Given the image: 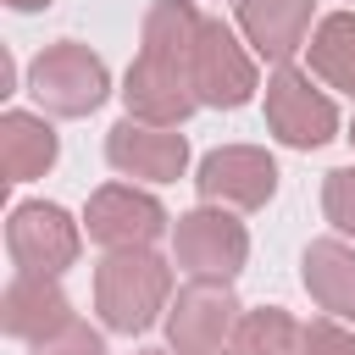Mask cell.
Masks as SVG:
<instances>
[{"mask_svg":"<svg viewBox=\"0 0 355 355\" xmlns=\"http://www.w3.org/2000/svg\"><path fill=\"white\" fill-rule=\"evenodd\" d=\"M172 305V266L155 250H111L94 266V311L105 333H150L166 322Z\"/></svg>","mask_w":355,"mask_h":355,"instance_id":"6da1fadb","label":"cell"},{"mask_svg":"<svg viewBox=\"0 0 355 355\" xmlns=\"http://www.w3.org/2000/svg\"><path fill=\"white\" fill-rule=\"evenodd\" d=\"M28 94L44 116H89L111 100V67L78 44V39H55L28 61Z\"/></svg>","mask_w":355,"mask_h":355,"instance_id":"7a4b0ae2","label":"cell"},{"mask_svg":"<svg viewBox=\"0 0 355 355\" xmlns=\"http://www.w3.org/2000/svg\"><path fill=\"white\" fill-rule=\"evenodd\" d=\"M239 294L233 283H216V277H189L172 305H166V349L172 355H222L233 349V333H239Z\"/></svg>","mask_w":355,"mask_h":355,"instance_id":"3957f363","label":"cell"},{"mask_svg":"<svg viewBox=\"0 0 355 355\" xmlns=\"http://www.w3.org/2000/svg\"><path fill=\"white\" fill-rule=\"evenodd\" d=\"M189 83H194V100L211 111H239L244 100H255L261 72H255V50L244 44V33L227 28L222 17H205V33L189 55Z\"/></svg>","mask_w":355,"mask_h":355,"instance_id":"277c9868","label":"cell"},{"mask_svg":"<svg viewBox=\"0 0 355 355\" xmlns=\"http://www.w3.org/2000/svg\"><path fill=\"white\" fill-rule=\"evenodd\" d=\"M83 250V222H72V211H61L55 200H22L6 216V255L17 272L33 277H61L67 266H78Z\"/></svg>","mask_w":355,"mask_h":355,"instance_id":"5b68a950","label":"cell"},{"mask_svg":"<svg viewBox=\"0 0 355 355\" xmlns=\"http://www.w3.org/2000/svg\"><path fill=\"white\" fill-rule=\"evenodd\" d=\"M266 133L288 150H322L338 139V105L300 67H272L266 78Z\"/></svg>","mask_w":355,"mask_h":355,"instance_id":"8992f818","label":"cell"},{"mask_svg":"<svg viewBox=\"0 0 355 355\" xmlns=\"http://www.w3.org/2000/svg\"><path fill=\"white\" fill-rule=\"evenodd\" d=\"M172 255L189 277L233 283L250 261V227L222 205H194L172 222Z\"/></svg>","mask_w":355,"mask_h":355,"instance_id":"52a82bcc","label":"cell"},{"mask_svg":"<svg viewBox=\"0 0 355 355\" xmlns=\"http://www.w3.org/2000/svg\"><path fill=\"white\" fill-rule=\"evenodd\" d=\"M194 189H200V205L261 211V205H272V194H277V161H272L261 144H216L211 155H200Z\"/></svg>","mask_w":355,"mask_h":355,"instance_id":"ba28073f","label":"cell"},{"mask_svg":"<svg viewBox=\"0 0 355 355\" xmlns=\"http://www.w3.org/2000/svg\"><path fill=\"white\" fill-rule=\"evenodd\" d=\"M172 227L166 205L150 194V189H133V183H105L89 194L83 205V233L111 255V250H155V239Z\"/></svg>","mask_w":355,"mask_h":355,"instance_id":"9c48e42d","label":"cell"},{"mask_svg":"<svg viewBox=\"0 0 355 355\" xmlns=\"http://www.w3.org/2000/svg\"><path fill=\"white\" fill-rule=\"evenodd\" d=\"M233 22L261 61L294 67V55L311 44L322 17H316V0H233Z\"/></svg>","mask_w":355,"mask_h":355,"instance_id":"30bf717a","label":"cell"},{"mask_svg":"<svg viewBox=\"0 0 355 355\" xmlns=\"http://www.w3.org/2000/svg\"><path fill=\"white\" fill-rule=\"evenodd\" d=\"M105 161L133 183H178L189 172V139L178 128H150L122 116L105 133Z\"/></svg>","mask_w":355,"mask_h":355,"instance_id":"8fae6325","label":"cell"},{"mask_svg":"<svg viewBox=\"0 0 355 355\" xmlns=\"http://www.w3.org/2000/svg\"><path fill=\"white\" fill-rule=\"evenodd\" d=\"M122 105L133 122H150V128H183L200 100H194V83L183 67H166L155 55H133V67L122 72Z\"/></svg>","mask_w":355,"mask_h":355,"instance_id":"7c38bea8","label":"cell"},{"mask_svg":"<svg viewBox=\"0 0 355 355\" xmlns=\"http://www.w3.org/2000/svg\"><path fill=\"white\" fill-rule=\"evenodd\" d=\"M78 311L61 288V277H33V272H17L0 294V327L22 344H44L55 338L61 327H72Z\"/></svg>","mask_w":355,"mask_h":355,"instance_id":"4fadbf2b","label":"cell"},{"mask_svg":"<svg viewBox=\"0 0 355 355\" xmlns=\"http://www.w3.org/2000/svg\"><path fill=\"white\" fill-rule=\"evenodd\" d=\"M300 283L333 322H355V244L349 239H311L300 255Z\"/></svg>","mask_w":355,"mask_h":355,"instance_id":"5bb4252c","label":"cell"},{"mask_svg":"<svg viewBox=\"0 0 355 355\" xmlns=\"http://www.w3.org/2000/svg\"><path fill=\"white\" fill-rule=\"evenodd\" d=\"M61 139L44 111H6L0 116V172L6 183H33L55 166Z\"/></svg>","mask_w":355,"mask_h":355,"instance_id":"9a60e30c","label":"cell"},{"mask_svg":"<svg viewBox=\"0 0 355 355\" xmlns=\"http://www.w3.org/2000/svg\"><path fill=\"white\" fill-rule=\"evenodd\" d=\"M200 33H205V11L194 0H155L144 11V28H139V55H155V61L189 72Z\"/></svg>","mask_w":355,"mask_h":355,"instance_id":"2e32d148","label":"cell"},{"mask_svg":"<svg viewBox=\"0 0 355 355\" xmlns=\"http://www.w3.org/2000/svg\"><path fill=\"white\" fill-rule=\"evenodd\" d=\"M311 55V78H322L327 89L355 100V11H327L305 44Z\"/></svg>","mask_w":355,"mask_h":355,"instance_id":"e0dca14e","label":"cell"},{"mask_svg":"<svg viewBox=\"0 0 355 355\" xmlns=\"http://www.w3.org/2000/svg\"><path fill=\"white\" fill-rule=\"evenodd\" d=\"M233 349L239 355H305V327L283 305H255L239 316Z\"/></svg>","mask_w":355,"mask_h":355,"instance_id":"ac0fdd59","label":"cell"},{"mask_svg":"<svg viewBox=\"0 0 355 355\" xmlns=\"http://www.w3.org/2000/svg\"><path fill=\"white\" fill-rule=\"evenodd\" d=\"M322 216L338 227V239H355V166H333L322 178Z\"/></svg>","mask_w":355,"mask_h":355,"instance_id":"d6986e66","label":"cell"},{"mask_svg":"<svg viewBox=\"0 0 355 355\" xmlns=\"http://www.w3.org/2000/svg\"><path fill=\"white\" fill-rule=\"evenodd\" d=\"M33 355H105V333H94L89 322H72V327H61L55 338L33 344Z\"/></svg>","mask_w":355,"mask_h":355,"instance_id":"ffe728a7","label":"cell"},{"mask_svg":"<svg viewBox=\"0 0 355 355\" xmlns=\"http://www.w3.org/2000/svg\"><path fill=\"white\" fill-rule=\"evenodd\" d=\"M305 355H355V333L333 316L305 322Z\"/></svg>","mask_w":355,"mask_h":355,"instance_id":"44dd1931","label":"cell"},{"mask_svg":"<svg viewBox=\"0 0 355 355\" xmlns=\"http://www.w3.org/2000/svg\"><path fill=\"white\" fill-rule=\"evenodd\" d=\"M6 6H11V11H44L50 0H6Z\"/></svg>","mask_w":355,"mask_h":355,"instance_id":"7402d4cb","label":"cell"},{"mask_svg":"<svg viewBox=\"0 0 355 355\" xmlns=\"http://www.w3.org/2000/svg\"><path fill=\"white\" fill-rule=\"evenodd\" d=\"M139 355H172V349H139Z\"/></svg>","mask_w":355,"mask_h":355,"instance_id":"603a6c76","label":"cell"},{"mask_svg":"<svg viewBox=\"0 0 355 355\" xmlns=\"http://www.w3.org/2000/svg\"><path fill=\"white\" fill-rule=\"evenodd\" d=\"M344 139H349V144H355V122H349V133H344Z\"/></svg>","mask_w":355,"mask_h":355,"instance_id":"cb8c5ba5","label":"cell"},{"mask_svg":"<svg viewBox=\"0 0 355 355\" xmlns=\"http://www.w3.org/2000/svg\"><path fill=\"white\" fill-rule=\"evenodd\" d=\"M222 355H239V349H222Z\"/></svg>","mask_w":355,"mask_h":355,"instance_id":"d4e9b609","label":"cell"}]
</instances>
